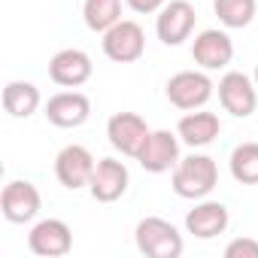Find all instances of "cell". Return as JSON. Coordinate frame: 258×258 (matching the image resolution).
I'll return each mask as SVG.
<instances>
[{
  "label": "cell",
  "mask_w": 258,
  "mask_h": 258,
  "mask_svg": "<svg viewBox=\"0 0 258 258\" xmlns=\"http://www.w3.org/2000/svg\"><path fill=\"white\" fill-rule=\"evenodd\" d=\"M216 182H219V167L210 155H188L173 170V191L188 201L207 198L216 188Z\"/></svg>",
  "instance_id": "1"
},
{
  "label": "cell",
  "mask_w": 258,
  "mask_h": 258,
  "mask_svg": "<svg viewBox=\"0 0 258 258\" xmlns=\"http://www.w3.org/2000/svg\"><path fill=\"white\" fill-rule=\"evenodd\" d=\"M134 234H137V249L149 258H179L185 249L176 225L161 216H146Z\"/></svg>",
  "instance_id": "2"
},
{
  "label": "cell",
  "mask_w": 258,
  "mask_h": 258,
  "mask_svg": "<svg viewBox=\"0 0 258 258\" xmlns=\"http://www.w3.org/2000/svg\"><path fill=\"white\" fill-rule=\"evenodd\" d=\"M195 22H198V13L188 0H170L158 10V19H155V34L164 46H179L191 37L195 31Z\"/></svg>",
  "instance_id": "3"
},
{
  "label": "cell",
  "mask_w": 258,
  "mask_h": 258,
  "mask_svg": "<svg viewBox=\"0 0 258 258\" xmlns=\"http://www.w3.org/2000/svg\"><path fill=\"white\" fill-rule=\"evenodd\" d=\"M213 79L201 70H179L167 79V100L179 109H198L213 97Z\"/></svg>",
  "instance_id": "4"
},
{
  "label": "cell",
  "mask_w": 258,
  "mask_h": 258,
  "mask_svg": "<svg viewBox=\"0 0 258 258\" xmlns=\"http://www.w3.org/2000/svg\"><path fill=\"white\" fill-rule=\"evenodd\" d=\"M149 124L137 115V112H115L106 121V137L112 143V149H118L127 158H137L143 143L149 140Z\"/></svg>",
  "instance_id": "5"
},
{
  "label": "cell",
  "mask_w": 258,
  "mask_h": 258,
  "mask_svg": "<svg viewBox=\"0 0 258 258\" xmlns=\"http://www.w3.org/2000/svg\"><path fill=\"white\" fill-rule=\"evenodd\" d=\"M146 49V34L137 22H115L106 34H103V52L109 61H118V64H131L143 55Z\"/></svg>",
  "instance_id": "6"
},
{
  "label": "cell",
  "mask_w": 258,
  "mask_h": 258,
  "mask_svg": "<svg viewBox=\"0 0 258 258\" xmlns=\"http://www.w3.org/2000/svg\"><path fill=\"white\" fill-rule=\"evenodd\" d=\"M94 167H97L94 155L85 146H79V143L64 146L58 152V158H55V176H58V182L64 188H73V191L82 188V185H91Z\"/></svg>",
  "instance_id": "7"
},
{
  "label": "cell",
  "mask_w": 258,
  "mask_h": 258,
  "mask_svg": "<svg viewBox=\"0 0 258 258\" xmlns=\"http://www.w3.org/2000/svg\"><path fill=\"white\" fill-rule=\"evenodd\" d=\"M219 100H222V106H225L231 115L246 118V115H252L255 106H258V91H255V85H252V79H249L246 73L231 70V73H225V76L219 79Z\"/></svg>",
  "instance_id": "8"
},
{
  "label": "cell",
  "mask_w": 258,
  "mask_h": 258,
  "mask_svg": "<svg viewBox=\"0 0 258 258\" xmlns=\"http://www.w3.org/2000/svg\"><path fill=\"white\" fill-rule=\"evenodd\" d=\"M40 204H43V201H40L37 185L28 182V179H13V182L4 188V195H0V210H4L7 222H13V225L31 222V219L40 213Z\"/></svg>",
  "instance_id": "9"
},
{
  "label": "cell",
  "mask_w": 258,
  "mask_h": 258,
  "mask_svg": "<svg viewBox=\"0 0 258 258\" xmlns=\"http://www.w3.org/2000/svg\"><path fill=\"white\" fill-rule=\"evenodd\" d=\"M28 246H31L34 255H43V258L67 255L70 246H73V234H70L67 222H61V219H43V222H37L31 228Z\"/></svg>",
  "instance_id": "10"
},
{
  "label": "cell",
  "mask_w": 258,
  "mask_h": 258,
  "mask_svg": "<svg viewBox=\"0 0 258 258\" xmlns=\"http://www.w3.org/2000/svg\"><path fill=\"white\" fill-rule=\"evenodd\" d=\"M137 161L149 173H164V170L176 167L179 164V140H176V134H170V131H152L149 140L143 143Z\"/></svg>",
  "instance_id": "11"
},
{
  "label": "cell",
  "mask_w": 258,
  "mask_h": 258,
  "mask_svg": "<svg viewBox=\"0 0 258 258\" xmlns=\"http://www.w3.org/2000/svg\"><path fill=\"white\" fill-rule=\"evenodd\" d=\"M191 58L204 67V70H219V67H228L231 58H234V43L225 31H201L195 37V46H191Z\"/></svg>",
  "instance_id": "12"
},
{
  "label": "cell",
  "mask_w": 258,
  "mask_h": 258,
  "mask_svg": "<svg viewBox=\"0 0 258 258\" xmlns=\"http://www.w3.org/2000/svg\"><path fill=\"white\" fill-rule=\"evenodd\" d=\"M91 115V100L82 91H58L46 103V118L58 127H79Z\"/></svg>",
  "instance_id": "13"
},
{
  "label": "cell",
  "mask_w": 258,
  "mask_h": 258,
  "mask_svg": "<svg viewBox=\"0 0 258 258\" xmlns=\"http://www.w3.org/2000/svg\"><path fill=\"white\" fill-rule=\"evenodd\" d=\"M91 198L100 204H112L127 191V167L115 158H100L91 176Z\"/></svg>",
  "instance_id": "14"
},
{
  "label": "cell",
  "mask_w": 258,
  "mask_h": 258,
  "mask_svg": "<svg viewBox=\"0 0 258 258\" xmlns=\"http://www.w3.org/2000/svg\"><path fill=\"white\" fill-rule=\"evenodd\" d=\"M49 76H52V82H58L64 88H76V85L88 82V76H91V58L82 49H61L49 61Z\"/></svg>",
  "instance_id": "15"
},
{
  "label": "cell",
  "mask_w": 258,
  "mask_h": 258,
  "mask_svg": "<svg viewBox=\"0 0 258 258\" xmlns=\"http://www.w3.org/2000/svg\"><path fill=\"white\" fill-rule=\"evenodd\" d=\"M185 228H188V234H195L198 240H213V237L225 234V228H228V210H225V204H219V201H204V204H198L195 210H188Z\"/></svg>",
  "instance_id": "16"
},
{
  "label": "cell",
  "mask_w": 258,
  "mask_h": 258,
  "mask_svg": "<svg viewBox=\"0 0 258 258\" xmlns=\"http://www.w3.org/2000/svg\"><path fill=\"white\" fill-rule=\"evenodd\" d=\"M219 131H222V124L216 112H188L179 118V127H176L179 140L188 146H210L219 137Z\"/></svg>",
  "instance_id": "17"
},
{
  "label": "cell",
  "mask_w": 258,
  "mask_h": 258,
  "mask_svg": "<svg viewBox=\"0 0 258 258\" xmlns=\"http://www.w3.org/2000/svg\"><path fill=\"white\" fill-rule=\"evenodd\" d=\"M4 106L10 115L16 118H28L37 112L40 106V88L34 82H25V79H16L4 88Z\"/></svg>",
  "instance_id": "18"
},
{
  "label": "cell",
  "mask_w": 258,
  "mask_h": 258,
  "mask_svg": "<svg viewBox=\"0 0 258 258\" xmlns=\"http://www.w3.org/2000/svg\"><path fill=\"white\" fill-rule=\"evenodd\" d=\"M82 16L91 31L106 34L115 22H121V0H85Z\"/></svg>",
  "instance_id": "19"
},
{
  "label": "cell",
  "mask_w": 258,
  "mask_h": 258,
  "mask_svg": "<svg viewBox=\"0 0 258 258\" xmlns=\"http://www.w3.org/2000/svg\"><path fill=\"white\" fill-rule=\"evenodd\" d=\"M231 176L243 185H255L258 182V143H240L231 152Z\"/></svg>",
  "instance_id": "20"
},
{
  "label": "cell",
  "mask_w": 258,
  "mask_h": 258,
  "mask_svg": "<svg viewBox=\"0 0 258 258\" xmlns=\"http://www.w3.org/2000/svg\"><path fill=\"white\" fill-rule=\"evenodd\" d=\"M255 0H213V10L225 28H246L255 19Z\"/></svg>",
  "instance_id": "21"
},
{
  "label": "cell",
  "mask_w": 258,
  "mask_h": 258,
  "mask_svg": "<svg viewBox=\"0 0 258 258\" xmlns=\"http://www.w3.org/2000/svg\"><path fill=\"white\" fill-rule=\"evenodd\" d=\"M225 258H258V240L237 237L225 246Z\"/></svg>",
  "instance_id": "22"
},
{
  "label": "cell",
  "mask_w": 258,
  "mask_h": 258,
  "mask_svg": "<svg viewBox=\"0 0 258 258\" xmlns=\"http://www.w3.org/2000/svg\"><path fill=\"white\" fill-rule=\"evenodd\" d=\"M124 4L131 7L134 13H158V10L167 4V0H124Z\"/></svg>",
  "instance_id": "23"
},
{
  "label": "cell",
  "mask_w": 258,
  "mask_h": 258,
  "mask_svg": "<svg viewBox=\"0 0 258 258\" xmlns=\"http://www.w3.org/2000/svg\"><path fill=\"white\" fill-rule=\"evenodd\" d=\"M255 85H258V67H255Z\"/></svg>",
  "instance_id": "24"
}]
</instances>
